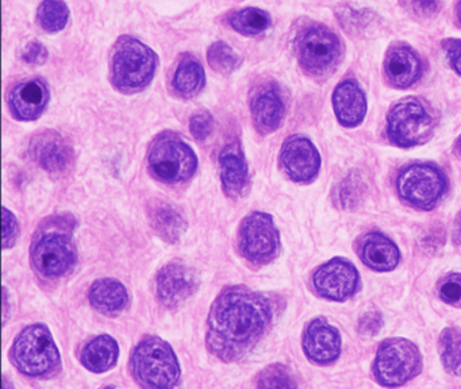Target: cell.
Masks as SVG:
<instances>
[{
    "label": "cell",
    "instance_id": "9",
    "mask_svg": "<svg viewBox=\"0 0 461 389\" xmlns=\"http://www.w3.org/2000/svg\"><path fill=\"white\" fill-rule=\"evenodd\" d=\"M239 249L252 264L264 265L275 259L280 250V237L272 216L264 213L245 216L239 229Z\"/></svg>",
    "mask_w": 461,
    "mask_h": 389
},
{
    "label": "cell",
    "instance_id": "27",
    "mask_svg": "<svg viewBox=\"0 0 461 389\" xmlns=\"http://www.w3.org/2000/svg\"><path fill=\"white\" fill-rule=\"evenodd\" d=\"M230 24L244 35H258L271 26V16L260 8H244L230 16Z\"/></svg>",
    "mask_w": 461,
    "mask_h": 389
},
{
    "label": "cell",
    "instance_id": "21",
    "mask_svg": "<svg viewBox=\"0 0 461 389\" xmlns=\"http://www.w3.org/2000/svg\"><path fill=\"white\" fill-rule=\"evenodd\" d=\"M148 221L153 231L169 243L179 242L187 230L183 213L174 204L163 200H153L148 205Z\"/></svg>",
    "mask_w": 461,
    "mask_h": 389
},
{
    "label": "cell",
    "instance_id": "34",
    "mask_svg": "<svg viewBox=\"0 0 461 389\" xmlns=\"http://www.w3.org/2000/svg\"><path fill=\"white\" fill-rule=\"evenodd\" d=\"M401 3L415 18L428 19L438 13V0H401Z\"/></svg>",
    "mask_w": 461,
    "mask_h": 389
},
{
    "label": "cell",
    "instance_id": "16",
    "mask_svg": "<svg viewBox=\"0 0 461 389\" xmlns=\"http://www.w3.org/2000/svg\"><path fill=\"white\" fill-rule=\"evenodd\" d=\"M303 348L312 361L329 364L341 353V338L328 321L315 319L304 332Z\"/></svg>",
    "mask_w": 461,
    "mask_h": 389
},
{
    "label": "cell",
    "instance_id": "6",
    "mask_svg": "<svg viewBox=\"0 0 461 389\" xmlns=\"http://www.w3.org/2000/svg\"><path fill=\"white\" fill-rule=\"evenodd\" d=\"M149 169L160 181L185 183L195 175L198 158L188 143L172 132H164L150 146Z\"/></svg>",
    "mask_w": 461,
    "mask_h": 389
},
{
    "label": "cell",
    "instance_id": "10",
    "mask_svg": "<svg viewBox=\"0 0 461 389\" xmlns=\"http://www.w3.org/2000/svg\"><path fill=\"white\" fill-rule=\"evenodd\" d=\"M433 129V116L414 97L402 100L388 113V137L393 143L403 148L425 142Z\"/></svg>",
    "mask_w": 461,
    "mask_h": 389
},
{
    "label": "cell",
    "instance_id": "31",
    "mask_svg": "<svg viewBox=\"0 0 461 389\" xmlns=\"http://www.w3.org/2000/svg\"><path fill=\"white\" fill-rule=\"evenodd\" d=\"M258 386L260 388H293L296 386L293 375L288 372L287 367L282 365H272L266 367L258 375Z\"/></svg>",
    "mask_w": 461,
    "mask_h": 389
},
{
    "label": "cell",
    "instance_id": "25",
    "mask_svg": "<svg viewBox=\"0 0 461 389\" xmlns=\"http://www.w3.org/2000/svg\"><path fill=\"white\" fill-rule=\"evenodd\" d=\"M120 346L110 335L104 334L94 338L83 348L80 361L94 373H104L117 364Z\"/></svg>",
    "mask_w": 461,
    "mask_h": 389
},
{
    "label": "cell",
    "instance_id": "26",
    "mask_svg": "<svg viewBox=\"0 0 461 389\" xmlns=\"http://www.w3.org/2000/svg\"><path fill=\"white\" fill-rule=\"evenodd\" d=\"M206 84L203 67L198 59L187 56L177 65L174 76V88L180 96L194 97Z\"/></svg>",
    "mask_w": 461,
    "mask_h": 389
},
{
    "label": "cell",
    "instance_id": "39",
    "mask_svg": "<svg viewBox=\"0 0 461 389\" xmlns=\"http://www.w3.org/2000/svg\"><path fill=\"white\" fill-rule=\"evenodd\" d=\"M450 67L461 76V40H445L442 42Z\"/></svg>",
    "mask_w": 461,
    "mask_h": 389
},
{
    "label": "cell",
    "instance_id": "37",
    "mask_svg": "<svg viewBox=\"0 0 461 389\" xmlns=\"http://www.w3.org/2000/svg\"><path fill=\"white\" fill-rule=\"evenodd\" d=\"M383 319L379 312H366L358 323V332L364 337H372L376 335L382 329Z\"/></svg>",
    "mask_w": 461,
    "mask_h": 389
},
{
    "label": "cell",
    "instance_id": "11",
    "mask_svg": "<svg viewBox=\"0 0 461 389\" xmlns=\"http://www.w3.org/2000/svg\"><path fill=\"white\" fill-rule=\"evenodd\" d=\"M399 194L410 204L430 210L447 188V180L438 167L414 164L402 170L398 177Z\"/></svg>",
    "mask_w": 461,
    "mask_h": 389
},
{
    "label": "cell",
    "instance_id": "18",
    "mask_svg": "<svg viewBox=\"0 0 461 389\" xmlns=\"http://www.w3.org/2000/svg\"><path fill=\"white\" fill-rule=\"evenodd\" d=\"M221 181L225 194L241 197L249 188V167L239 143H229L220 154Z\"/></svg>",
    "mask_w": 461,
    "mask_h": 389
},
{
    "label": "cell",
    "instance_id": "4",
    "mask_svg": "<svg viewBox=\"0 0 461 389\" xmlns=\"http://www.w3.org/2000/svg\"><path fill=\"white\" fill-rule=\"evenodd\" d=\"M17 369L31 377H48L60 367V353L50 329L37 323L26 327L12 348Z\"/></svg>",
    "mask_w": 461,
    "mask_h": 389
},
{
    "label": "cell",
    "instance_id": "12",
    "mask_svg": "<svg viewBox=\"0 0 461 389\" xmlns=\"http://www.w3.org/2000/svg\"><path fill=\"white\" fill-rule=\"evenodd\" d=\"M198 273L180 261L169 262L161 267L156 278L158 299L171 310L187 302L198 291Z\"/></svg>",
    "mask_w": 461,
    "mask_h": 389
},
{
    "label": "cell",
    "instance_id": "24",
    "mask_svg": "<svg viewBox=\"0 0 461 389\" xmlns=\"http://www.w3.org/2000/svg\"><path fill=\"white\" fill-rule=\"evenodd\" d=\"M360 257L364 264L379 272L393 270L398 265L399 250L393 240L384 235H366L361 240Z\"/></svg>",
    "mask_w": 461,
    "mask_h": 389
},
{
    "label": "cell",
    "instance_id": "1",
    "mask_svg": "<svg viewBox=\"0 0 461 389\" xmlns=\"http://www.w3.org/2000/svg\"><path fill=\"white\" fill-rule=\"evenodd\" d=\"M272 319L274 305L269 297L247 286H229L210 310L207 348L221 361H241L263 339Z\"/></svg>",
    "mask_w": 461,
    "mask_h": 389
},
{
    "label": "cell",
    "instance_id": "33",
    "mask_svg": "<svg viewBox=\"0 0 461 389\" xmlns=\"http://www.w3.org/2000/svg\"><path fill=\"white\" fill-rule=\"evenodd\" d=\"M190 130L195 140H206L214 130L212 116L207 111L196 113L195 115L191 116Z\"/></svg>",
    "mask_w": 461,
    "mask_h": 389
},
{
    "label": "cell",
    "instance_id": "13",
    "mask_svg": "<svg viewBox=\"0 0 461 389\" xmlns=\"http://www.w3.org/2000/svg\"><path fill=\"white\" fill-rule=\"evenodd\" d=\"M29 153L33 161L50 175H64L74 164V149L52 130L34 135Z\"/></svg>",
    "mask_w": 461,
    "mask_h": 389
},
{
    "label": "cell",
    "instance_id": "2",
    "mask_svg": "<svg viewBox=\"0 0 461 389\" xmlns=\"http://www.w3.org/2000/svg\"><path fill=\"white\" fill-rule=\"evenodd\" d=\"M77 222L71 215L50 216L44 222L32 242V262L44 277L66 276L77 262V248L72 232Z\"/></svg>",
    "mask_w": 461,
    "mask_h": 389
},
{
    "label": "cell",
    "instance_id": "14",
    "mask_svg": "<svg viewBox=\"0 0 461 389\" xmlns=\"http://www.w3.org/2000/svg\"><path fill=\"white\" fill-rule=\"evenodd\" d=\"M285 173L298 183L312 181L320 172L321 157L312 140L304 137L288 138L280 153Z\"/></svg>",
    "mask_w": 461,
    "mask_h": 389
},
{
    "label": "cell",
    "instance_id": "19",
    "mask_svg": "<svg viewBox=\"0 0 461 389\" xmlns=\"http://www.w3.org/2000/svg\"><path fill=\"white\" fill-rule=\"evenodd\" d=\"M253 123L261 134L279 129L285 116V103L274 86H264L253 95L250 102Z\"/></svg>",
    "mask_w": 461,
    "mask_h": 389
},
{
    "label": "cell",
    "instance_id": "20",
    "mask_svg": "<svg viewBox=\"0 0 461 389\" xmlns=\"http://www.w3.org/2000/svg\"><path fill=\"white\" fill-rule=\"evenodd\" d=\"M385 76L393 86L407 88L420 78L422 64L409 46L396 45L388 50L384 61Z\"/></svg>",
    "mask_w": 461,
    "mask_h": 389
},
{
    "label": "cell",
    "instance_id": "8",
    "mask_svg": "<svg viewBox=\"0 0 461 389\" xmlns=\"http://www.w3.org/2000/svg\"><path fill=\"white\" fill-rule=\"evenodd\" d=\"M420 370V354L414 343L403 338H393L380 346L375 361V375L383 385H402Z\"/></svg>",
    "mask_w": 461,
    "mask_h": 389
},
{
    "label": "cell",
    "instance_id": "36",
    "mask_svg": "<svg viewBox=\"0 0 461 389\" xmlns=\"http://www.w3.org/2000/svg\"><path fill=\"white\" fill-rule=\"evenodd\" d=\"M360 184L356 183V178L352 177V176L342 184L339 197H341V203L344 207H353V205L357 204L356 199L361 196V188L358 186Z\"/></svg>",
    "mask_w": 461,
    "mask_h": 389
},
{
    "label": "cell",
    "instance_id": "40",
    "mask_svg": "<svg viewBox=\"0 0 461 389\" xmlns=\"http://www.w3.org/2000/svg\"><path fill=\"white\" fill-rule=\"evenodd\" d=\"M452 238L456 245L461 246V213H458L457 218H456Z\"/></svg>",
    "mask_w": 461,
    "mask_h": 389
},
{
    "label": "cell",
    "instance_id": "29",
    "mask_svg": "<svg viewBox=\"0 0 461 389\" xmlns=\"http://www.w3.org/2000/svg\"><path fill=\"white\" fill-rule=\"evenodd\" d=\"M37 15L42 29L50 32H58L66 27L69 11L63 0H44Z\"/></svg>",
    "mask_w": 461,
    "mask_h": 389
},
{
    "label": "cell",
    "instance_id": "23",
    "mask_svg": "<svg viewBox=\"0 0 461 389\" xmlns=\"http://www.w3.org/2000/svg\"><path fill=\"white\" fill-rule=\"evenodd\" d=\"M91 305L104 315H118L129 304V294L122 283L114 278H101L88 292Z\"/></svg>",
    "mask_w": 461,
    "mask_h": 389
},
{
    "label": "cell",
    "instance_id": "5",
    "mask_svg": "<svg viewBox=\"0 0 461 389\" xmlns=\"http://www.w3.org/2000/svg\"><path fill=\"white\" fill-rule=\"evenodd\" d=\"M158 67V57L141 41L122 37L113 57V81L126 94L142 91L149 86Z\"/></svg>",
    "mask_w": 461,
    "mask_h": 389
},
{
    "label": "cell",
    "instance_id": "7",
    "mask_svg": "<svg viewBox=\"0 0 461 389\" xmlns=\"http://www.w3.org/2000/svg\"><path fill=\"white\" fill-rule=\"evenodd\" d=\"M302 67L315 76L331 72L341 59V42L328 27L310 24L296 38Z\"/></svg>",
    "mask_w": 461,
    "mask_h": 389
},
{
    "label": "cell",
    "instance_id": "32",
    "mask_svg": "<svg viewBox=\"0 0 461 389\" xmlns=\"http://www.w3.org/2000/svg\"><path fill=\"white\" fill-rule=\"evenodd\" d=\"M438 294L447 304L461 307V275L455 273L439 283Z\"/></svg>",
    "mask_w": 461,
    "mask_h": 389
},
{
    "label": "cell",
    "instance_id": "28",
    "mask_svg": "<svg viewBox=\"0 0 461 389\" xmlns=\"http://www.w3.org/2000/svg\"><path fill=\"white\" fill-rule=\"evenodd\" d=\"M442 362L450 373L461 375V330L447 329L439 338Z\"/></svg>",
    "mask_w": 461,
    "mask_h": 389
},
{
    "label": "cell",
    "instance_id": "15",
    "mask_svg": "<svg viewBox=\"0 0 461 389\" xmlns=\"http://www.w3.org/2000/svg\"><path fill=\"white\" fill-rule=\"evenodd\" d=\"M358 275L352 264L341 258L330 259L314 275V286L326 299L345 300L357 286Z\"/></svg>",
    "mask_w": 461,
    "mask_h": 389
},
{
    "label": "cell",
    "instance_id": "17",
    "mask_svg": "<svg viewBox=\"0 0 461 389\" xmlns=\"http://www.w3.org/2000/svg\"><path fill=\"white\" fill-rule=\"evenodd\" d=\"M48 102L50 91L41 80L23 81L10 92V110L20 121H36L44 113Z\"/></svg>",
    "mask_w": 461,
    "mask_h": 389
},
{
    "label": "cell",
    "instance_id": "38",
    "mask_svg": "<svg viewBox=\"0 0 461 389\" xmlns=\"http://www.w3.org/2000/svg\"><path fill=\"white\" fill-rule=\"evenodd\" d=\"M23 61L28 62V64H44L48 59L47 48H45L44 45H41V43L37 42V41H34V42H31L26 46L25 50H23Z\"/></svg>",
    "mask_w": 461,
    "mask_h": 389
},
{
    "label": "cell",
    "instance_id": "30",
    "mask_svg": "<svg viewBox=\"0 0 461 389\" xmlns=\"http://www.w3.org/2000/svg\"><path fill=\"white\" fill-rule=\"evenodd\" d=\"M207 61L215 72L229 75L241 64L239 54L225 42H215L210 46Z\"/></svg>",
    "mask_w": 461,
    "mask_h": 389
},
{
    "label": "cell",
    "instance_id": "3",
    "mask_svg": "<svg viewBox=\"0 0 461 389\" xmlns=\"http://www.w3.org/2000/svg\"><path fill=\"white\" fill-rule=\"evenodd\" d=\"M131 366L134 378L145 388H174L180 380L176 354L158 337L141 340L131 357Z\"/></svg>",
    "mask_w": 461,
    "mask_h": 389
},
{
    "label": "cell",
    "instance_id": "35",
    "mask_svg": "<svg viewBox=\"0 0 461 389\" xmlns=\"http://www.w3.org/2000/svg\"><path fill=\"white\" fill-rule=\"evenodd\" d=\"M20 224L12 211L4 207V249H10L17 242Z\"/></svg>",
    "mask_w": 461,
    "mask_h": 389
},
{
    "label": "cell",
    "instance_id": "42",
    "mask_svg": "<svg viewBox=\"0 0 461 389\" xmlns=\"http://www.w3.org/2000/svg\"><path fill=\"white\" fill-rule=\"evenodd\" d=\"M460 145H461V138H460Z\"/></svg>",
    "mask_w": 461,
    "mask_h": 389
},
{
    "label": "cell",
    "instance_id": "22",
    "mask_svg": "<svg viewBox=\"0 0 461 389\" xmlns=\"http://www.w3.org/2000/svg\"><path fill=\"white\" fill-rule=\"evenodd\" d=\"M333 105L337 118L344 126H357L366 116V95L356 81L345 80L337 86L333 94Z\"/></svg>",
    "mask_w": 461,
    "mask_h": 389
},
{
    "label": "cell",
    "instance_id": "41",
    "mask_svg": "<svg viewBox=\"0 0 461 389\" xmlns=\"http://www.w3.org/2000/svg\"><path fill=\"white\" fill-rule=\"evenodd\" d=\"M457 15H458V21H460V23H461V0H460V3H458Z\"/></svg>",
    "mask_w": 461,
    "mask_h": 389
}]
</instances>
